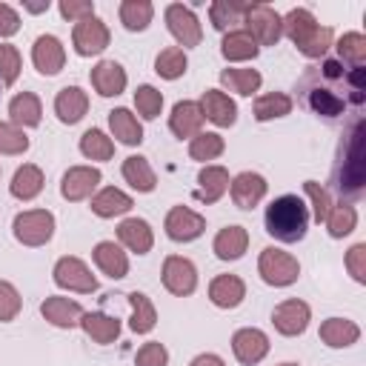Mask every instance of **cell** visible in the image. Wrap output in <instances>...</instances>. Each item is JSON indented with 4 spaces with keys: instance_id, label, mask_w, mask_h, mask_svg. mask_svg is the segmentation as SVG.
Here are the masks:
<instances>
[{
    "instance_id": "cell-25",
    "label": "cell",
    "mask_w": 366,
    "mask_h": 366,
    "mask_svg": "<svg viewBox=\"0 0 366 366\" xmlns=\"http://www.w3.org/2000/svg\"><path fill=\"white\" fill-rule=\"evenodd\" d=\"M117 240L134 252V254H146L152 252L154 246V234H152V226L143 220V217H126L120 226H117Z\"/></svg>"
},
{
    "instance_id": "cell-2",
    "label": "cell",
    "mask_w": 366,
    "mask_h": 366,
    "mask_svg": "<svg viewBox=\"0 0 366 366\" xmlns=\"http://www.w3.org/2000/svg\"><path fill=\"white\" fill-rule=\"evenodd\" d=\"M363 140H366V126L363 120L357 117L343 143H340V157H337V166H335V189L340 197H349V200H357L363 194V186H366V149H363Z\"/></svg>"
},
{
    "instance_id": "cell-14",
    "label": "cell",
    "mask_w": 366,
    "mask_h": 366,
    "mask_svg": "<svg viewBox=\"0 0 366 366\" xmlns=\"http://www.w3.org/2000/svg\"><path fill=\"white\" fill-rule=\"evenodd\" d=\"M232 352L243 366H254L269 355V337H266V332H260L254 326L237 329L232 335Z\"/></svg>"
},
{
    "instance_id": "cell-22",
    "label": "cell",
    "mask_w": 366,
    "mask_h": 366,
    "mask_svg": "<svg viewBox=\"0 0 366 366\" xmlns=\"http://www.w3.org/2000/svg\"><path fill=\"white\" fill-rule=\"evenodd\" d=\"M203 120H206V117H203L197 100H180V103H174V109H172V114H169V129L183 140V137L200 134Z\"/></svg>"
},
{
    "instance_id": "cell-46",
    "label": "cell",
    "mask_w": 366,
    "mask_h": 366,
    "mask_svg": "<svg viewBox=\"0 0 366 366\" xmlns=\"http://www.w3.org/2000/svg\"><path fill=\"white\" fill-rule=\"evenodd\" d=\"M337 54H340V63H352V66H363L366 60V37L360 31H346L340 40H337Z\"/></svg>"
},
{
    "instance_id": "cell-8",
    "label": "cell",
    "mask_w": 366,
    "mask_h": 366,
    "mask_svg": "<svg viewBox=\"0 0 366 366\" xmlns=\"http://www.w3.org/2000/svg\"><path fill=\"white\" fill-rule=\"evenodd\" d=\"M54 283L60 289H69V292H77V295H92L97 292V277L92 274V269L74 257V254H66L54 263V272H51Z\"/></svg>"
},
{
    "instance_id": "cell-56",
    "label": "cell",
    "mask_w": 366,
    "mask_h": 366,
    "mask_svg": "<svg viewBox=\"0 0 366 366\" xmlns=\"http://www.w3.org/2000/svg\"><path fill=\"white\" fill-rule=\"evenodd\" d=\"M23 9L31 11V14H40V11H49V0H40V3H23Z\"/></svg>"
},
{
    "instance_id": "cell-31",
    "label": "cell",
    "mask_w": 366,
    "mask_h": 366,
    "mask_svg": "<svg viewBox=\"0 0 366 366\" xmlns=\"http://www.w3.org/2000/svg\"><path fill=\"white\" fill-rule=\"evenodd\" d=\"M80 329H83L94 343L109 346V343H114L117 335H120V320H117V317H109V315H103V312H83Z\"/></svg>"
},
{
    "instance_id": "cell-19",
    "label": "cell",
    "mask_w": 366,
    "mask_h": 366,
    "mask_svg": "<svg viewBox=\"0 0 366 366\" xmlns=\"http://www.w3.org/2000/svg\"><path fill=\"white\" fill-rule=\"evenodd\" d=\"M200 112H203L206 120H212V123L220 126V129L234 126V120H237V106H234V100H232L226 92H220V89H206V92H203V97H200Z\"/></svg>"
},
{
    "instance_id": "cell-32",
    "label": "cell",
    "mask_w": 366,
    "mask_h": 366,
    "mask_svg": "<svg viewBox=\"0 0 366 366\" xmlns=\"http://www.w3.org/2000/svg\"><path fill=\"white\" fill-rule=\"evenodd\" d=\"M43 169L40 166H34V163H23L17 172H14V177H11V183H9V192H11V197H17V200H34L40 192H43Z\"/></svg>"
},
{
    "instance_id": "cell-11",
    "label": "cell",
    "mask_w": 366,
    "mask_h": 366,
    "mask_svg": "<svg viewBox=\"0 0 366 366\" xmlns=\"http://www.w3.org/2000/svg\"><path fill=\"white\" fill-rule=\"evenodd\" d=\"M112 34H109V26L100 20V17H86L80 23H74V31H71V43H74V51L80 57H94L100 51H106Z\"/></svg>"
},
{
    "instance_id": "cell-35",
    "label": "cell",
    "mask_w": 366,
    "mask_h": 366,
    "mask_svg": "<svg viewBox=\"0 0 366 366\" xmlns=\"http://www.w3.org/2000/svg\"><path fill=\"white\" fill-rule=\"evenodd\" d=\"M123 180L137 192H154V186H157L154 169L149 166V160L143 154H129L123 160Z\"/></svg>"
},
{
    "instance_id": "cell-38",
    "label": "cell",
    "mask_w": 366,
    "mask_h": 366,
    "mask_svg": "<svg viewBox=\"0 0 366 366\" xmlns=\"http://www.w3.org/2000/svg\"><path fill=\"white\" fill-rule=\"evenodd\" d=\"M292 97L286 92H269V94H260L254 100V120L266 123V120H274V117H286L292 112Z\"/></svg>"
},
{
    "instance_id": "cell-10",
    "label": "cell",
    "mask_w": 366,
    "mask_h": 366,
    "mask_svg": "<svg viewBox=\"0 0 366 366\" xmlns=\"http://www.w3.org/2000/svg\"><path fill=\"white\" fill-rule=\"evenodd\" d=\"M160 277H163L166 292H172L174 297H186V295H192V292L197 289V269H194V263H192L189 257H183V254H169V257L163 260Z\"/></svg>"
},
{
    "instance_id": "cell-50",
    "label": "cell",
    "mask_w": 366,
    "mask_h": 366,
    "mask_svg": "<svg viewBox=\"0 0 366 366\" xmlns=\"http://www.w3.org/2000/svg\"><path fill=\"white\" fill-rule=\"evenodd\" d=\"M20 309H23V297H20V292L14 289V283L0 280V320H3V323L14 320V317L20 315Z\"/></svg>"
},
{
    "instance_id": "cell-15",
    "label": "cell",
    "mask_w": 366,
    "mask_h": 366,
    "mask_svg": "<svg viewBox=\"0 0 366 366\" xmlns=\"http://www.w3.org/2000/svg\"><path fill=\"white\" fill-rule=\"evenodd\" d=\"M31 63L40 74L51 77L66 66V49L54 34H40L31 46Z\"/></svg>"
},
{
    "instance_id": "cell-49",
    "label": "cell",
    "mask_w": 366,
    "mask_h": 366,
    "mask_svg": "<svg viewBox=\"0 0 366 366\" xmlns=\"http://www.w3.org/2000/svg\"><path fill=\"white\" fill-rule=\"evenodd\" d=\"M20 77V51L11 43H0V83L11 86Z\"/></svg>"
},
{
    "instance_id": "cell-53",
    "label": "cell",
    "mask_w": 366,
    "mask_h": 366,
    "mask_svg": "<svg viewBox=\"0 0 366 366\" xmlns=\"http://www.w3.org/2000/svg\"><path fill=\"white\" fill-rule=\"evenodd\" d=\"M57 9L66 20H74V23H80L86 17H94V3L92 0H60Z\"/></svg>"
},
{
    "instance_id": "cell-24",
    "label": "cell",
    "mask_w": 366,
    "mask_h": 366,
    "mask_svg": "<svg viewBox=\"0 0 366 366\" xmlns=\"http://www.w3.org/2000/svg\"><path fill=\"white\" fill-rule=\"evenodd\" d=\"M246 297V283L237 274H217L209 283V300L217 309H237Z\"/></svg>"
},
{
    "instance_id": "cell-20",
    "label": "cell",
    "mask_w": 366,
    "mask_h": 366,
    "mask_svg": "<svg viewBox=\"0 0 366 366\" xmlns=\"http://www.w3.org/2000/svg\"><path fill=\"white\" fill-rule=\"evenodd\" d=\"M86 112H89V94L80 86H66V89L57 92V97H54V114H57L60 123L74 126V123H80L86 117Z\"/></svg>"
},
{
    "instance_id": "cell-23",
    "label": "cell",
    "mask_w": 366,
    "mask_h": 366,
    "mask_svg": "<svg viewBox=\"0 0 366 366\" xmlns=\"http://www.w3.org/2000/svg\"><path fill=\"white\" fill-rule=\"evenodd\" d=\"M92 257H94V266H97L106 277H112V280H123V277L129 274V257H126V252H123L114 240H100V243L94 246Z\"/></svg>"
},
{
    "instance_id": "cell-54",
    "label": "cell",
    "mask_w": 366,
    "mask_h": 366,
    "mask_svg": "<svg viewBox=\"0 0 366 366\" xmlns=\"http://www.w3.org/2000/svg\"><path fill=\"white\" fill-rule=\"evenodd\" d=\"M17 29H20V14L9 3H0V37H11L17 34Z\"/></svg>"
},
{
    "instance_id": "cell-1",
    "label": "cell",
    "mask_w": 366,
    "mask_h": 366,
    "mask_svg": "<svg viewBox=\"0 0 366 366\" xmlns=\"http://www.w3.org/2000/svg\"><path fill=\"white\" fill-rule=\"evenodd\" d=\"M300 92L317 117H340L349 106H360L366 100L363 66L343 69L340 60H323L303 74Z\"/></svg>"
},
{
    "instance_id": "cell-36",
    "label": "cell",
    "mask_w": 366,
    "mask_h": 366,
    "mask_svg": "<svg viewBox=\"0 0 366 366\" xmlns=\"http://www.w3.org/2000/svg\"><path fill=\"white\" fill-rule=\"evenodd\" d=\"M129 303H132V320H129V329L134 335H149L157 323V309L152 303L149 295L143 292H129Z\"/></svg>"
},
{
    "instance_id": "cell-44",
    "label": "cell",
    "mask_w": 366,
    "mask_h": 366,
    "mask_svg": "<svg viewBox=\"0 0 366 366\" xmlns=\"http://www.w3.org/2000/svg\"><path fill=\"white\" fill-rule=\"evenodd\" d=\"M355 226H357V212H355V206H349V203L332 206V212H329V217H326V229H329L332 237H346V234L355 232Z\"/></svg>"
},
{
    "instance_id": "cell-29",
    "label": "cell",
    "mask_w": 366,
    "mask_h": 366,
    "mask_svg": "<svg viewBox=\"0 0 366 366\" xmlns=\"http://www.w3.org/2000/svg\"><path fill=\"white\" fill-rule=\"evenodd\" d=\"M220 54L232 63H240V60H254L260 54V46L254 43V37L246 31V29H232L223 34L220 40Z\"/></svg>"
},
{
    "instance_id": "cell-13",
    "label": "cell",
    "mask_w": 366,
    "mask_h": 366,
    "mask_svg": "<svg viewBox=\"0 0 366 366\" xmlns=\"http://www.w3.org/2000/svg\"><path fill=\"white\" fill-rule=\"evenodd\" d=\"M309 320H312V309H309V303H303V300H297V297H289V300L277 303L274 312H272L274 329H277L280 335H286V337L303 335L306 326H309Z\"/></svg>"
},
{
    "instance_id": "cell-28",
    "label": "cell",
    "mask_w": 366,
    "mask_h": 366,
    "mask_svg": "<svg viewBox=\"0 0 366 366\" xmlns=\"http://www.w3.org/2000/svg\"><path fill=\"white\" fill-rule=\"evenodd\" d=\"M357 337H360V326L349 317H329L320 323V340L329 349H346L357 343Z\"/></svg>"
},
{
    "instance_id": "cell-52",
    "label": "cell",
    "mask_w": 366,
    "mask_h": 366,
    "mask_svg": "<svg viewBox=\"0 0 366 366\" xmlns=\"http://www.w3.org/2000/svg\"><path fill=\"white\" fill-rule=\"evenodd\" d=\"M346 269L357 283H366V243H355L346 252Z\"/></svg>"
},
{
    "instance_id": "cell-42",
    "label": "cell",
    "mask_w": 366,
    "mask_h": 366,
    "mask_svg": "<svg viewBox=\"0 0 366 366\" xmlns=\"http://www.w3.org/2000/svg\"><path fill=\"white\" fill-rule=\"evenodd\" d=\"M223 149H226V140L217 132H200L189 143V157L206 163V160H217L223 154Z\"/></svg>"
},
{
    "instance_id": "cell-40",
    "label": "cell",
    "mask_w": 366,
    "mask_h": 366,
    "mask_svg": "<svg viewBox=\"0 0 366 366\" xmlns=\"http://www.w3.org/2000/svg\"><path fill=\"white\" fill-rule=\"evenodd\" d=\"M186 66H189V57L180 46H166L157 57H154V71L163 77V80H177L186 74Z\"/></svg>"
},
{
    "instance_id": "cell-51",
    "label": "cell",
    "mask_w": 366,
    "mask_h": 366,
    "mask_svg": "<svg viewBox=\"0 0 366 366\" xmlns=\"http://www.w3.org/2000/svg\"><path fill=\"white\" fill-rule=\"evenodd\" d=\"M169 363V352L160 340H149L137 349L134 355V366H166Z\"/></svg>"
},
{
    "instance_id": "cell-6",
    "label": "cell",
    "mask_w": 366,
    "mask_h": 366,
    "mask_svg": "<svg viewBox=\"0 0 366 366\" xmlns=\"http://www.w3.org/2000/svg\"><path fill=\"white\" fill-rule=\"evenodd\" d=\"M240 23L246 26V31L254 37L257 46H274L283 37V17L266 3H249Z\"/></svg>"
},
{
    "instance_id": "cell-7",
    "label": "cell",
    "mask_w": 366,
    "mask_h": 366,
    "mask_svg": "<svg viewBox=\"0 0 366 366\" xmlns=\"http://www.w3.org/2000/svg\"><path fill=\"white\" fill-rule=\"evenodd\" d=\"M11 232L23 246H46L54 234V214L49 209H26L14 217Z\"/></svg>"
},
{
    "instance_id": "cell-43",
    "label": "cell",
    "mask_w": 366,
    "mask_h": 366,
    "mask_svg": "<svg viewBox=\"0 0 366 366\" xmlns=\"http://www.w3.org/2000/svg\"><path fill=\"white\" fill-rule=\"evenodd\" d=\"M80 152H83V157H89V160H112L114 143H112V137H106V132L89 129V132H83V137H80Z\"/></svg>"
},
{
    "instance_id": "cell-58",
    "label": "cell",
    "mask_w": 366,
    "mask_h": 366,
    "mask_svg": "<svg viewBox=\"0 0 366 366\" xmlns=\"http://www.w3.org/2000/svg\"><path fill=\"white\" fill-rule=\"evenodd\" d=\"M0 94H3V83H0Z\"/></svg>"
},
{
    "instance_id": "cell-18",
    "label": "cell",
    "mask_w": 366,
    "mask_h": 366,
    "mask_svg": "<svg viewBox=\"0 0 366 366\" xmlns=\"http://www.w3.org/2000/svg\"><path fill=\"white\" fill-rule=\"evenodd\" d=\"M40 315L57 326V329H74L80 326V317H83V306L71 297H63V295H51L40 303Z\"/></svg>"
},
{
    "instance_id": "cell-16",
    "label": "cell",
    "mask_w": 366,
    "mask_h": 366,
    "mask_svg": "<svg viewBox=\"0 0 366 366\" xmlns=\"http://www.w3.org/2000/svg\"><path fill=\"white\" fill-rule=\"evenodd\" d=\"M97 183H100V169H94V166H71L60 180V194L66 200L77 203V200L92 197Z\"/></svg>"
},
{
    "instance_id": "cell-57",
    "label": "cell",
    "mask_w": 366,
    "mask_h": 366,
    "mask_svg": "<svg viewBox=\"0 0 366 366\" xmlns=\"http://www.w3.org/2000/svg\"><path fill=\"white\" fill-rule=\"evenodd\" d=\"M277 366H297V363H277Z\"/></svg>"
},
{
    "instance_id": "cell-45",
    "label": "cell",
    "mask_w": 366,
    "mask_h": 366,
    "mask_svg": "<svg viewBox=\"0 0 366 366\" xmlns=\"http://www.w3.org/2000/svg\"><path fill=\"white\" fill-rule=\"evenodd\" d=\"M134 109H137V114H140L143 120H154V117L160 114V109H163V94H160V89H154V86H149V83L137 86V92H134Z\"/></svg>"
},
{
    "instance_id": "cell-4",
    "label": "cell",
    "mask_w": 366,
    "mask_h": 366,
    "mask_svg": "<svg viewBox=\"0 0 366 366\" xmlns=\"http://www.w3.org/2000/svg\"><path fill=\"white\" fill-rule=\"evenodd\" d=\"M283 34L297 46L300 54L306 57H323L332 49V29L320 26L309 9H292L283 17Z\"/></svg>"
},
{
    "instance_id": "cell-37",
    "label": "cell",
    "mask_w": 366,
    "mask_h": 366,
    "mask_svg": "<svg viewBox=\"0 0 366 366\" xmlns=\"http://www.w3.org/2000/svg\"><path fill=\"white\" fill-rule=\"evenodd\" d=\"M220 83H223V89H229V92H234L240 97H249V94H254L260 89L263 77H260L257 69H223L220 71Z\"/></svg>"
},
{
    "instance_id": "cell-34",
    "label": "cell",
    "mask_w": 366,
    "mask_h": 366,
    "mask_svg": "<svg viewBox=\"0 0 366 366\" xmlns=\"http://www.w3.org/2000/svg\"><path fill=\"white\" fill-rule=\"evenodd\" d=\"M132 206H134L132 197L123 189H114V186H106L92 197V212L97 217H117V214H126Z\"/></svg>"
},
{
    "instance_id": "cell-9",
    "label": "cell",
    "mask_w": 366,
    "mask_h": 366,
    "mask_svg": "<svg viewBox=\"0 0 366 366\" xmlns=\"http://www.w3.org/2000/svg\"><path fill=\"white\" fill-rule=\"evenodd\" d=\"M166 26H169L172 37L177 40V46H183V49L200 46V40H203V29H200L197 14L183 3L166 6Z\"/></svg>"
},
{
    "instance_id": "cell-17",
    "label": "cell",
    "mask_w": 366,
    "mask_h": 366,
    "mask_svg": "<svg viewBox=\"0 0 366 366\" xmlns=\"http://www.w3.org/2000/svg\"><path fill=\"white\" fill-rule=\"evenodd\" d=\"M266 189H269V183L257 172H240L234 180H229V192H232V200L237 209H254L266 197Z\"/></svg>"
},
{
    "instance_id": "cell-27",
    "label": "cell",
    "mask_w": 366,
    "mask_h": 366,
    "mask_svg": "<svg viewBox=\"0 0 366 366\" xmlns=\"http://www.w3.org/2000/svg\"><path fill=\"white\" fill-rule=\"evenodd\" d=\"M229 189V172L223 166H203L200 174H197V192L194 197L200 203H217Z\"/></svg>"
},
{
    "instance_id": "cell-26",
    "label": "cell",
    "mask_w": 366,
    "mask_h": 366,
    "mask_svg": "<svg viewBox=\"0 0 366 366\" xmlns=\"http://www.w3.org/2000/svg\"><path fill=\"white\" fill-rule=\"evenodd\" d=\"M9 123H14L17 129H34L40 126V117H43V106H40V97L31 94V92H20L11 97L9 103Z\"/></svg>"
},
{
    "instance_id": "cell-39",
    "label": "cell",
    "mask_w": 366,
    "mask_h": 366,
    "mask_svg": "<svg viewBox=\"0 0 366 366\" xmlns=\"http://www.w3.org/2000/svg\"><path fill=\"white\" fill-rule=\"evenodd\" d=\"M249 3H237V0H214L209 6V17H212V26L217 31H232L234 23L243 20V11H246Z\"/></svg>"
},
{
    "instance_id": "cell-3",
    "label": "cell",
    "mask_w": 366,
    "mask_h": 366,
    "mask_svg": "<svg viewBox=\"0 0 366 366\" xmlns=\"http://www.w3.org/2000/svg\"><path fill=\"white\" fill-rule=\"evenodd\" d=\"M309 206L297 194H280L266 206L263 223L266 232L280 243H297L306 237L309 229Z\"/></svg>"
},
{
    "instance_id": "cell-48",
    "label": "cell",
    "mask_w": 366,
    "mask_h": 366,
    "mask_svg": "<svg viewBox=\"0 0 366 366\" xmlns=\"http://www.w3.org/2000/svg\"><path fill=\"white\" fill-rule=\"evenodd\" d=\"M29 149V137L14 123L0 120V154H23Z\"/></svg>"
},
{
    "instance_id": "cell-47",
    "label": "cell",
    "mask_w": 366,
    "mask_h": 366,
    "mask_svg": "<svg viewBox=\"0 0 366 366\" xmlns=\"http://www.w3.org/2000/svg\"><path fill=\"white\" fill-rule=\"evenodd\" d=\"M303 192H306L309 200H312V214H309V217H315V223H326V217H329V212H332V197H329V192H326L317 180H306V183H303Z\"/></svg>"
},
{
    "instance_id": "cell-12",
    "label": "cell",
    "mask_w": 366,
    "mask_h": 366,
    "mask_svg": "<svg viewBox=\"0 0 366 366\" xmlns=\"http://www.w3.org/2000/svg\"><path fill=\"white\" fill-rule=\"evenodd\" d=\"M163 229L174 243H189V240H197L206 232V217L192 212L189 206H172L169 214H166Z\"/></svg>"
},
{
    "instance_id": "cell-21",
    "label": "cell",
    "mask_w": 366,
    "mask_h": 366,
    "mask_svg": "<svg viewBox=\"0 0 366 366\" xmlns=\"http://www.w3.org/2000/svg\"><path fill=\"white\" fill-rule=\"evenodd\" d=\"M92 86L100 97H117L123 89H126V69L114 60H100L94 69H92Z\"/></svg>"
},
{
    "instance_id": "cell-5",
    "label": "cell",
    "mask_w": 366,
    "mask_h": 366,
    "mask_svg": "<svg viewBox=\"0 0 366 366\" xmlns=\"http://www.w3.org/2000/svg\"><path fill=\"white\" fill-rule=\"evenodd\" d=\"M257 272H260L263 283L280 289V286H292L300 277V263L289 252H283L277 246H266L257 257Z\"/></svg>"
},
{
    "instance_id": "cell-55",
    "label": "cell",
    "mask_w": 366,
    "mask_h": 366,
    "mask_svg": "<svg viewBox=\"0 0 366 366\" xmlns=\"http://www.w3.org/2000/svg\"><path fill=\"white\" fill-rule=\"evenodd\" d=\"M189 366H226L223 363V357H217V355H212V352H206V355H197Z\"/></svg>"
},
{
    "instance_id": "cell-30",
    "label": "cell",
    "mask_w": 366,
    "mask_h": 366,
    "mask_svg": "<svg viewBox=\"0 0 366 366\" xmlns=\"http://www.w3.org/2000/svg\"><path fill=\"white\" fill-rule=\"evenodd\" d=\"M109 129H112V137H117L123 146H140L143 143V126H140L137 114H132L123 106L109 112Z\"/></svg>"
},
{
    "instance_id": "cell-41",
    "label": "cell",
    "mask_w": 366,
    "mask_h": 366,
    "mask_svg": "<svg viewBox=\"0 0 366 366\" xmlns=\"http://www.w3.org/2000/svg\"><path fill=\"white\" fill-rule=\"evenodd\" d=\"M152 14H154V6L149 0H123L120 3V23L129 31H143L152 23Z\"/></svg>"
},
{
    "instance_id": "cell-33",
    "label": "cell",
    "mask_w": 366,
    "mask_h": 366,
    "mask_svg": "<svg viewBox=\"0 0 366 366\" xmlns=\"http://www.w3.org/2000/svg\"><path fill=\"white\" fill-rule=\"evenodd\" d=\"M246 246H249V232L243 226H226V229H220L214 234V243H212V249H214V254L220 260H237V257H243Z\"/></svg>"
}]
</instances>
